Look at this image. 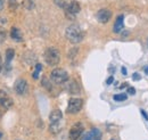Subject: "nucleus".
Masks as SVG:
<instances>
[{
    "label": "nucleus",
    "mask_w": 148,
    "mask_h": 140,
    "mask_svg": "<svg viewBox=\"0 0 148 140\" xmlns=\"http://www.w3.org/2000/svg\"><path fill=\"white\" fill-rule=\"evenodd\" d=\"M66 39L72 43H79L83 40V31L77 25H70L65 31Z\"/></svg>",
    "instance_id": "1"
},
{
    "label": "nucleus",
    "mask_w": 148,
    "mask_h": 140,
    "mask_svg": "<svg viewBox=\"0 0 148 140\" xmlns=\"http://www.w3.org/2000/svg\"><path fill=\"white\" fill-rule=\"evenodd\" d=\"M43 58L49 66H56L59 64V60H60L59 50L55 47H49L46 49V51L43 54Z\"/></svg>",
    "instance_id": "2"
},
{
    "label": "nucleus",
    "mask_w": 148,
    "mask_h": 140,
    "mask_svg": "<svg viewBox=\"0 0 148 140\" xmlns=\"http://www.w3.org/2000/svg\"><path fill=\"white\" fill-rule=\"evenodd\" d=\"M50 80L55 84H63L69 80V74L64 69H55L50 73Z\"/></svg>",
    "instance_id": "3"
},
{
    "label": "nucleus",
    "mask_w": 148,
    "mask_h": 140,
    "mask_svg": "<svg viewBox=\"0 0 148 140\" xmlns=\"http://www.w3.org/2000/svg\"><path fill=\"white\" fill-rule=\"evenodd\" d=\"M82 106H83V100L81 98H71L69 100L66 112L69 114H76L81 110Z\"/></svg>",
    "instance_id": "4"
},
{
    "label": "nucleus",
    "mask_w": 148,
    "mask_h": 140,
    "mask_svg": "<svg viewBox=\"0 0 148 140\" xmlns=\"http://www.w3.org/2000/svg\"><path fill=\"white\" fill-rule=\"evenodd\" d=\"M83 124L80 122L75 123L72 125V128L70 129V132H69V138L70 140H79L82 137V133H83Z\"/></svg>",
    "instance_id": "5"
},
{
    "label": "nucleus",
    "mask_w": 148,
    "mask_h": 140,
    "mask_svg": "<svg viewBox=\"0 0 148 140\" xmlns=\"http://www.w3.org/2000/svg\"><path fill=\"white\" fill-rule=\"evenodd\" d=\"M80 9H81V7H80V3L77 1H71L70 3H67V6L65 8L66 16L70 19H73L74 16L80 12Z\"/></svg>",
    "instance_id": "6"
},
{
    "label": "nucleus",
    "mask_w": 148,
    "mask_h": 140,
    "mask_svg": "<svg viewBox=\"0 0 148 140\" xmlns=\"http://www.w3.org/2000/svg\"><path fill=\"white\" fill-rule=\"evenodd\" d=\"M14 89H15V91H16L17 95L24 96V95H26L27 91H29V84H27L26 80H24V79H18V80H16V82H15Z\"/></svg>",
    "instance_id": "7"
},
{
    "label": "nucleus",
    "mask_w": 148,
    "mask_h": 140,
    "mask_svg": "<svg viewBox=\"0 0 148 140\" xmlns=\"http://www.w3.org/2000/svg\"><path fill=\"white\" fill-rule=\"evenodd\" d=\"M96 17H97V21L99 23L106 24L107 22H110V19L112 18V12L107 8H101V9L98 10Z\"/></svg>",
    "instance_id": "8"
},
{
    "label": "nucleus",
    "mask_w": 148,
    "mask_h": 140,
    "mask_svg": "<svg viewBox=\"0 0 148 140\" xmlns=\"http://www.w3.org/2000/svg\"><path fill=\"white\" fill-rule=\"evenodd\" d=\"M80 140H101V132L99 129L93 128L89 132L83 135V137H81Z\"/></svg>",
    "instance_id": "9"
},
{
    "label": "nucleus",
    "mask_w": 148,
    "mask_h": 140,
    "mask_svg": "<svg viewBox=\"0 0 148 140\" xmlns=\"http://www.w3.org/2000/svg\"><path fill=\"white\" fill-rule=\"evenodd\" d=\"M66 90L71 95H79L81 92V88L79 86L77 81H75V80H67L66 81Z\"/></svg>",
    "instance_id": "10"
},
{
    "label": "nucleus",
    "mask_w": 148,
    "mask_h": 140,
    "mask_svg": "<svg viewBox=\"0 0 148 140\" xmlns=\"http://www.w3.org/2000/svg\"><path fill=\"white\" fill-rule=\"evenodd\" d=\"M0 105L2 106L3 108L8 109L13 106V100L12 98L3 91V90H0Z\"/></svg>",
    "instance_id": "11"
},
{
    "label": "nucleus",
    "mask_w": 148,
    "mask_h": 140,
    "mask_svg": "<svg viewBox=\"0 0 148 140\" xmlns=\"http://www.w3.org/2000/svg\"><path fill=\"white\" fill-rule=\"evenodd\" d=\"M63 119V113L59 109H54L50 115H49V122L51 123H59Z\"/></svg>",
    "instance_id": "12"
},
{
    "label": "nucleus",
    "mask_w": 148,
    "mask_h": 140,
    "mask_svg": "<svg viewBox=\"0 0 148 140\" xmlns=\"http://www.w3.org/2000/svg\"><path fill=\"white\" fill-rule=\"evenodd\" d=\"M123 19H124V16H123V15L117 16L115 23H114V26H113V31H114L115 33H120V32L122 31V29H123Z\"/></svg>",
    "instance_id": "13"
},
{
    "label": "nucleus",
    "mask_w": 148,
    "mask_h": 140,
    "mask_svg": "<svg viewBox=\"0 0 148 140\" xmlns=\"http://www.w3.org/2000/svg\"><path fill=\"white\" fill-rule=\"evenodd\" d=\"M10 36H12L13 40H15V41H17V42H21V41L23 40L22 32L19 31V29L16 27V26H14V27L12 29V31H10Z\"/></svg>",
    "instance_id": "14"
},
{
    "label": "nucleus",
    "mask_w": 148,
    "mask_h": 140,
    "mask_svg": "<svg viewBox=\"0 0 148 140\" xmlns=\"http://www.w3.org/2000/svg\"><path fill=\"white\" fill-rule=\"evenodd\" d=\"M14 56H15V51H14V49H7L6 50V62H5V66L9 70V67H10V62L13 60V58H14Z\"/></svg>",
    "instance_id": "15"
},
{
    "label": "nucleus",
    "mask_w": 148,
    "mask_h": 140,
    "mask_svg": "<svg viewBox=\"0 0 148 140\" xmlns=\"http://www.w3.org/2000/svg\"><path fill=\"white\" fill-rule=\"evenodd\" d=\"M62 130V125H60V122L59 123H51L49 125V131L53 133V135H58Z\"/></svg>",
    "instance_id": "16"
},
{
    "label": "nucleus",
    "mask_w": 148,
    "mask_h": 140,
    "mask_svg": "<svg viewBox=\"0 0 148 140\" xmlns=\"http://www.w3.org/2000/svg\"><path fill=\"white\" fill-rule=\"evenodd\" d=\"M127 98H128V96L125 93H117V95H114V97H113V99L115 102H124V100H127Z\"/></svg>",
    "instance_id": "17"
},
{
    "label": "nucleus",
    "mask_w": 148,
    "mask_h": 140,
    "mask_svg": "<svg viewBox=\"0 0 148 140\" xmlns=\"http://www.w3.org/2000/svg\"><path fill=\"white\" fill-rule=\"evenodd\" d=\"M42 70V65L41 64H37L36 65V71L33 72V74H32V76H33V79H36L37 80L38 78H39V72Z\"/></svg>",
    "instance_id": "18"
},
{
    "label": "nucleus",
    "mask_w": 148,
    "mask_h": 140,
    "mask_svg": "<svg viewBox=\"0 0 148 140\" xmlns=\"http://www.w3.org/2000/svg\"><path fill=\"white\" fill-rule=\"evenodd\" d=\"M54 2H55L58 7L64 8V9H65L66 6H67V1H66V0H54Z\"/></svg>",
    "instance_id": "19"
},
{
    "label": "nucleus",
    "mask_w": 148,
    "mask_h": 140,
    "mask_svg": "<svg viewBox=\"0 0 148 140\" xmlns=\"http://www.w3.org/2000/svg\"><path fill=\"white\" fill-rule=\"evenodd\" d=\"M8 5H9V9L10 10H15L18 6L17 0H8Z\"/></svg>",
    "instance_id": "20"
},
{
    "label": "nucleus",
    "mask_w": 148,
    "mask_h": 140,
    "mask_svg": "<svg viewBox=\"0 0 148 140\" xmlns=\"http://www.w3.org/2000/svg\"><path fill=\"white\" fill-rule=\"evenodd\" d=\"M23 6H24L26 9H29V10H30V9H32V8H33V6H34V5H33V2H32L31 0H24V1H23Z\"/></svg>",
    "instance_id": "21"
},
{
    "label": "nucleus",
    "mask_w": 148,
    "mask_h": 140,
    "mask_svg": "<svg viewBox=\"0 0 148 140\" xmlns=\"http://www.w3.org/2000/svg\"><path fill=\"white\" fill-rule=\"evenodd\" d=\"M41 83H42V86H45L48 90H51V84H50V82L48 81L47 78H42V82Z\"/></svg>",
    "instance_id": "22"
},
{
    "label": "nucleus",
    "mask_w": 148,
    "mask_h": 140,
    "mask_svg": "<svg viewBox=\"0 0 148 140\" xmlns=\"http://www.w3.org/2000/svg\"><path fill=\"white\" fill-rule=\"evenodd\" d=\"M5 40H6V32L0 31V45H1V43H3V42H5Z\"/></svg>",
    "instance_id": "23"
},
{
    "label": "nucleus",
    "mask_w": 148,
    "mask_h": 140,
    "mask_svg": "<svg viewBox=\"0 0 148 140\" xmlns=\"http://www.w3.org/2000/svg\"><path fill=\"white\" fill-rule=\"evenodd\" d=\"M128 93H129V95H134V93H136L134 88H128Z\"/></svg>",
    "instance_id": "24"
},
{
    "label": "nucleus",
    "mask_w": 148,
    "mask_h": 140,
    "mask_svg": "<svg viewBox=\"0 0 148 140\" xmlns=\"http://www.w3.org/2000/svg\"><path fill=\"white\" fill-rule=\"evenodd\" d=\"M113 81H114V78H113V76H110V78L107 79L106 83H107V84H112V82H113Z\"/></svg>",
    "instance_id": "25"
},
{
    "label": "nucleus",
    "mask_w": 148,
    "mask_h": 140,
    "mask_svg": "<svg viewBox=\"0 0 148 140\" xmlns=\"http://www.w3.org/2000/svg\"><path fill=\"white\" fill-rule=\"evenodd\" d=\"M132 79H133V80H139V79H140V75H139L138 73H134L133 76H132Z\"/></svg>",
    "instance_id": "26"
},
{
    "label": "nucleus",
    "mask_w": 148,
    "mask_h": 140,
    "mask_svg": "<svg viewBox=\"0 0 148 140\" xmlns=\"http://www.w3.org/2000/svg\"><path fill=\"white\" fill-rule=\"evenodd\" d=\"M5 1L6 0H0V10L3 9V6H5Z\"/></svg>",
    "instance_id": "27"
},
{
    "label": "nucleus",
    "mask_w": 148,
    "mask_h": 140,
    "mask_svg": "<svg viewBox=\"0 0 148 140\" xmlns=\"http://www.w3.org/2000/svg\"><path fill=\"white\" fill-rule=\"evenodd\" d=\"M140 112H141V114H143V115H144V116H145V119H146V120H148V115H147V114H146V112H145V110H144V109H141V110H140Z\"/></svg>",
    "instance_id": "28"
},
{
    "label": "nucleus",
    "mask_w": 148,
    "mask_h": 140,
    "mask_svg": "<svg viewBox=\"0 0 148 140\" xmlns=\"http://www.w3.org/2000/svg\"><path fill=\"white\" fill-rule=\"evenodd\" d=\"M122 74H123V75H127V74H128V73H127V69H125V67H122Z\"/></svg>",
    "instance_id": "29"
},
{
    "label": "nucleus",
    "mask_w": 148,
    "mask_h": 140,
    "mask_svg": "<svg viewBox=\"0 0 148 140\" xmlns=\"http://www.w3.org/2000/svg\"><path fill=\"white\" fill-rule=\"evenodd\" d=\"M2 70V58H1V55H0V72Z\"/></svg>",
    "instance_id": "30"
},
{
    "label": "nucleus",
    "mask_w": 148,
    "mask_h": 140,
    "mask_svg": "<svg viewBox=\"0 0 148 140\" xmlns=\"http://www.w3.org/2000/svg\"><path fill=\"white\" fill-rule=\"evenodd\" d=\"M124 87H128V84H127V83H124V84H122V86H121V88H124Z\"/></svg>",
    "instance_id": "31"
},
{
    "label": "nucleus",
    "mask_w": 148,
    "mask_h": 140,
    "mask_svg": "<svg viewBox=\"0 0 148 140\" xmlns=\"http://www.w3.org/2000/svg\"><path fill=\"white\" fill-rule=\"evenodd\" d=\"M145 72H146V74H148V67H146V70H145Z\"/></svg>",
    "instance_id": "32"
},
{
    "label": "nucleus",
    "mask_w": 148,
    "mask_h": 140,
    "mask_svg": "<svg viewBox=\"0 0 148 140\" xmlns=\"http://www.w3.org/2000/svg\"><path fill=\"white\" fill-rule=\"evenodd\" d=\"M1 136H2V135H1V132H0V140H1Z\"/></svg>",
    "instance_id": "33"
},
{
    "label": "nucleus",
    "mask_w": 148,
    "mask_h": 140,
    "mask_svg": "<svg viewBox=\"0 0 148 140\" xmlns=\"http://www.w3.org/2000/svg\"><path fill=\"white\" fill-rule=\"evenodd\" d=\"M112 140H113V139H112Z\"/></svg>",
    "instance_id": "34"
}]
</instances>
